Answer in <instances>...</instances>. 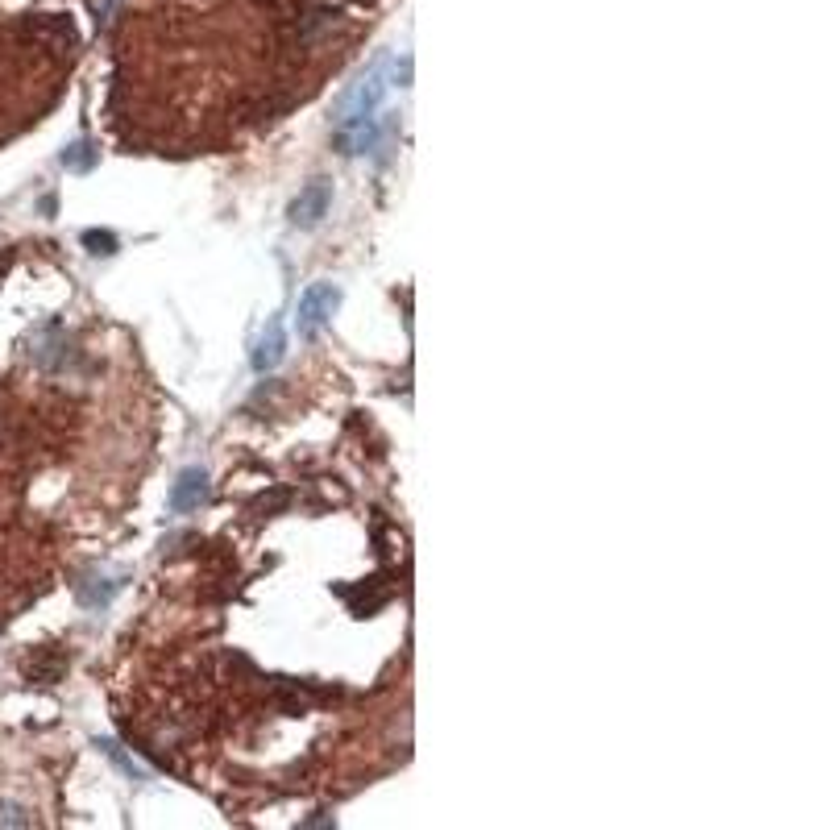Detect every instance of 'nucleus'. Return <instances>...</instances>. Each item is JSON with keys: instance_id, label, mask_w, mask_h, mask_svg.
Segmentation results:
<instances>
[{"instance_id": "1", "label": "nucleus", "mask_w": 830, "mask_h": 830, "mask_svg": "<svg viewBox=\"0 0 830 830\" xmlns=\"http://www.w3.org/2000/svg\"><path fill=\"white\" fill-rule=\"evenodd\" d=\"M341 308V287L337 283H312L299 295V312H295V332L303 341H312L316 332L332 320V312Z\"/></svg>"}, {"instance_id": "2", "label": "nucleus", "mask_w": 830, "mask_h": 830, "mask_svg": "<svg viewBox=\"0 0 830 830\" xmlns=\"http://www.w3.org/2000/svg\"><path fill=\"white\" fill-rule=\"evenodd\" d=\"M328 208H332V183L328 179H316V183H308L295 196V204H291V225L316 229L320 220L328 216Z\"/></svg>"}, {"instance_id": "3", "label": "nucleus", "mask_w": 830, "mask_h": 830, "mask_svg": "<svg viewBox=\"0 0 830 830\" xmlns=\"http://www.w3.org/2000/svg\"><path fill=\"white\" fill-rule=\"evenodd\" d=\"M208 494H212V486H208V474L200 465H191V469H183L179 474V482L171 486V511L175 515H191V511H200L204 503H208Z\"/></svg>"}, {"instance_id": "4", "label": "nucleus", "mask_w": 830, "mask_h": 830, "mask_svg": "<svg viewBox=\"0 0 830 830\" xmlns=\"http://www.w3.org/2000/svg\"><path fill=\"white\" fill-rule=\"evenodd\" d=\"M283 357H287V332H283V320H270L266 332H262V341H258V349H254V370L266 374V370L279 366Z\"/></svg>"}, {"instance_id": "5", "label": "nucleus", "mask_w": 830, "mask_h": 830, "mask_svg": "<svg viewBox=\"0 0 830 830\" xmlns=\"http://www.w3.org/2000/svg\"><path fill=\"white\" fill-rule=\"evenodd\" d=\"M117 590H121V581H108L104 573H100V577L92 573L88 581H75V594H79L83 606H108Z\"/></svg>"}, {"instance_id": "6", "label": "nucleus", "mask_w": 830, "mask_h": 830, "mask_svg": "<svg viewBox=\"0 0 830 830\" xmlns=\"http://www.w3.org/2000/svg\"><path fill=\"white\" fill-rule=\"evenodd\" d=\"M96 158H100V150L88 142V137H79V142H71V146L59 154V162L67 166V171H75V175H88L92 166H96Z\"/></svg>"}, {"instance_id": "7", "label": "nucleus", "mask_w": 830, "mask_h": 830, "mask_svg": "<svg viewBox=\"0 0 830 830\" xmlns=\"http://www.w3.org/2000/svg\"><path fill=\"white\" fill-rule=\"evenodd\" d=\"M96 747H100V752H104L108 760H113V764H117V768L125 772V777H129V781H146V768H137V764H133V760H129V756L121 752V747H117V743H108V739H100Z\"/></svg>"}, {"instance_id": "8", "label": "nucleus", "mask_w": 830, "mask_h": 830, "mask_svg": "<svg viewBox=\"0 0 830 830\" xmlns=\"http://www.w3.org/2000/svg\"><path fill=\"white\" fill-rule=\"evenodd\" d=\"M83 245H88L96 258L117 254V237H113V233H96V229H88V233H83Z\"/></svg>"}, {"instance_id": "9", "label": "nucleus", "mask_w": 830, "mask_h": 830, "mask_svg": "<svg viewBox=\"0 0 830 830\" xmlns=\"http://www.w3.org/2000/svg\"><path fill=\"white\" fill-rule=\"evenodd\" d=\"M0 822H5V826H25L30 818H21V810H13V806H9L5 814H0Z\"/></svg>"}]
</instances>
